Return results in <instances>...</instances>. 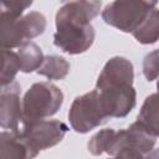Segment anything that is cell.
I'll use <instances>...</instances> for the list:
<instances>
[{"label":"cell","mask_w":159,"mask_h":159,"mask_svg":"<svg viewBox=\"0 0 159 159\" xmlns=\"http://www.w3.org/2000/svg\"><path fill=\"white\" fill-rule=\"evenodd\" d=\"M101 6V1L63 2L55 17L53 45L68 55H80L89 50L96 37L91 21L98 16Z\"/></svg>","instance_id":"obj_1"},{"label":"cell","mask_w":159,"mask_h":159,"mask_svg":"<svg viewBox=\"0 0 159 159\" xmlns=\"http://www.w3.org/2000/svg\"><path fill=\"white\" fill-rule=\"evenodd\" d=\"M63 103L62 91L51 82L34 83L21 98L24 122L45 119L56 114Z\"/></svg>","instance_id":"obj_2"},{"label":"cell","mask_w":159,"mask_h":159,"mask_svg":"<svg viewBox=\"0 0 159 159\" xmlns=\"http://www.w3.org/2000/svg\"><path fill=\"white\" fill-rule=\"evenodd\" d=\"M157 5V1L118 0L107 4L101 16L107 25L132 34Z\"/></svg>","instance_id":"obj_3"},{"label":"cell","mask_w":159,"mask_h":159,"mask_svg":"<svg viewBox=\"0 0 159 159\" xmlns=\"http://www.w3.org/2000/svg\"><path fill=\"white\" fill-rule=\"evenodd\" d=\"M108 119L96 89L77 96L68 111L71 128L81 134H86L92 129L103 125Z\"/></svg>","instance_id":"obj_4"},{"label":"cell","mask_w":159,"mask_h":159,"mask_svg":"<svg viewBox=\"0 0 159 159\" xmlns=\"http://www.w3.org/2000/svg\"><path fill=\"white\" fill-rule=\"evenodd\" d=\"M68 125L58 119H37L31 122H24L20 133L37 152L50 149L57 145L66 133Z\"/></svg>","instance_id":"obj_5"},{"label":"cell","mask_w":159,"mask_h":159,"mask_svg":"<svg viewBox=\"0 0 159 159\" xmlns=\"http://www.w3.org/2000/svg\"><path fill=\"white\" fill-rule=\"evenodd\" d=\"M94 89L98 92L102 107L109 119L127 117L137 104V92L133 86H114Z\"/></svg>","instance_id":"obj_6"},{"label":"cell","mask_w":159,"mask_h":159,"mask_svg":"<svg viewBox=\"0 0 159 159\" xmlns=\"http://www.w3.org/2000/svg\"><path fill=\"white\" fill-rule=\"evenodd\" d=\"M20 93L21 87L16 81L0 91V127L2 129L19 132L24 123Z\"/></svg>","instance_id":"obj_7"},{"label":"cell","mask_w":159,"mask_h":159,"mask_svg":"<svg viewBox=\"0 0 159 159\" xmlns=\"http://www.w3.org/2000/svg\"><path fill=\"white\" fill-rule=\"evenodd\" d=\"M133 81H134L133 63L123 56H113L103 66L97 78L96 88L114 87V86H133Z\"/></svg>","instance_id":"obj_8"},{"label":"cell","mask_w":159,"mask_h":159,"mask_svg":"<svg viewBox=\"0 0 159 159\" xmlns=\"http://www.w3.org/2000/svg\"><path fill=\"white\" fill-rule=\"evenodd\" d=\"M39 152L17 132H0V159H34Z\"/></svg>","instance_id":"obj_9"},{"label":"cell","mask_w":159,"mask_h":159,"mask_svg":"<svg viewBox=\"0 0 159 159\" xmlns=\"http://www.w3.org/2000/svg\"><path fill=\"white\" fill-rule=\"evenodd\" d=\"M26 41L29 40L22 16H15L6 12L0 14V47L12 50Z\"/></svg>","instance_id":"obj_10"},{"label":"cell","mask_w":159,"mask_h":159,"mask_svg":"<svg viewBox=\"0 0 159 159\" xmlns=\"http://www.w3.org/2000/svg\"><path fill=\"white\" fill-rule=\"evenodd\" d=\"M16 55L20 63V71L24 73L37 71L42 65L45 57L41 47L34 41H26L21 46H19Z\"/></svg>","instance_id":"obj_11"},{"label":"cell","mask_w":159,"mask_h":159,"mask_svg":"<svg viewBox=\"0 0 159 159\" xmlns=\"http://www.w3.org/2000/svg\"><path fill=\"white\" fill-rule=\"evenodd\" d=\"M133 37L143 45H153L159 39V12L154 7L140 25L132 32Z\"/></svg>","instance_id":"obj_12"},{"label":"cell","mask_w":159,"mask_h":159,"mask_svg":"<svg viewBox=\"0 0 159 159\" xmlns=\"http://www.w3.org/2000/svg\"><path fill=\"white\" fill-rule=\"evenodd\" d=\"M71 65L65 57L57 55H46L43 57L42 65L36 72L41 76H45L48 80L60 81L67 77Z\"/></svg>","instance_id":"obj_13"},{"label":"cell","mask_w":159,"mask_h":159,"mask_svg":"<svg viewBox=\"0 0 159 159\" xmlns=\"http://www.w3.org/2000/svg\"><path fill=\"white\" fill-rule=\"evenodd\" d=\"M157 93H152L149 94L142 107L140 111L138 113L137 120L142 127H144L149 133H152L153 135L158 137L159 130H158V104H157Z\"/></svg>","instance_id":"obj_14"},{"label":"cell","mask_w":159,"mask_h":159,"mask_svg":"<svg viewBox=\"0 0 159 159\" xmlns=\"http://www.w3.org/2000/svg\"><path fill=\"white\" fill-rule=\"evenodd\" d=\"M19 71L20 63L16 52L0 47V87L14 82Z\"/></svg>","instance_id":"obj_15"},{"label":"cell","mask_w":159,"mask_h":159,"mask_svg":"<svg viewBox=\"0 0 159 159\" xmlns=\"http://www.w3.org/2000/svg\"><path fill=\"white\" fill-rule=\"evenodd\" d=\"M22 21H24V26H25V31L29 41L42 35L46 30V25H47L46 17L43 14L39 11H30L22 15Z\"/></svg>","instance_id":"obj_16"},{"label":"cell","mask_w":159,"mask_h":159,"mask_svg":"<svg viewBox=\"0 0 159 159\" xmlns=\"http://www.w3.org/2000/svg\"><path fill=\"white\" fill-rule=\"evenodd\" d=\"M113 132H114L113 128H104V129H101L99 132H97L96 134H93L87 143L88 152L94 157L103 154L106 152V148L108 145V142H109Z\"/></svg>","instance_id":"obj_17"},{"label":"cell","mask_w":159,"mask_h":159,"mask_svg":"<svg viewBox=\"0 0 159 159\" xmlns=\"http://www.w3.org/2000/svg\"><path fill=\"white\" fill-rule=\"evenodd\" d=\"M143 75L148 81H155L158 77V50L145 55L143 60Z\"/></svg>","instance_id":"obj_18"},{"label":"cell","mask_w":159,"mask_h":159,"mask_svg":"<svg viewBox=\"0 0 159 159\" xmlns=\"http://www.w3.org/2000/svg\"><path fill=\"white\" fill-rule=\"evenodd\" d=\"M32 5V1H4L0 0V14L6 12L15 16H22L25 10Z\"/></svg>","instance_id":"obj_19"},{"label":"cell","mask_w":159,"mask_h":159,"mask_svg":"<svg viewBox=\"0 0 159 159\" xmlns=\"http://www.w3.org/2000/svg\"><path fill=\"white\" fill-rule=\"evenodd\" d=\"M108 159H144V155L142 153H139L138 150H133V149H124L122 152H119L117 155L111 157Z\"/></svg>","instance_id":"obj_20"},{"label":"cell","mask_w":159,"mask_h":159,"mask_svg":"<svg viewBox=\"0 0 159 159\" xmlns=\"http://www.w3.org/2000/svg\"><path fill=\"white\" fill-rule=\"evenodd\" d=\"M1 88H2V87H0V91H1Z\"/></svg>","instance_id":"obj_21"}]
</instances>
